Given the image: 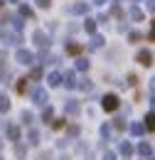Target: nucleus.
<instances>
[{
  "label": "nucleus",
  "instance_id": "nucleus-1",
  "mask_svg": "<svg viewBox=\"0 0 155 160\" xmlns=\"http://www.w3.org/2000/svg\"><path fill=\"white\" fill-rule=\"evenodd\" d=\"M118 106H121V101H118L116 94H106V96L101 99V108H103V111H108V113H111V111H116Z\"/></svg>",
  "mask_w": 155,
  "mask_h": 160
},
{
  "label": "nucleus",
  "instance_id": "nucleus-2",
  "mask_svg": "<svg viewBox=\"0 0 155 160\" xmlns=\"http://www.w3.org/2000/svg\"><path fill=\"white\" fill-rule=\"evenodd\" d=\"M47 101H49V96H47V89H44V86H35V89H32V103L44 106Z\"/></svg>",
  "mask_w": 155,
  "mask_h": 160
},
{
  "label": "nucleus",
  "instance_id": "nucleus-3",
  "mask_svg": "<svg viewBox=\"0 0 155 160\" xmlns=\"http://www.w3.org/2000/svg\"><path fill=\"white\" fill-rule=\"evenodd\" d=\"M32 42H35L37 47H42V49H47V47L52 44V42H49V35L42 32V30H35V32H32Z\"/></svg>",
  "mask_w": 155,
  "mask_h": 160
},
{
  "label": "nucleus",
  "instance_id": "nucleus-4",
  "mask_svg": "<svg viewBox=\"0 0 155 160\" xmlns=\"http://www.w3.org/2000/svg\"><path fill=\"white\" fill-rule=\"evenodd\" d=\"M15 59H18L20 64H27V67H30V64H35V54H32L30 49H22V47H20L18 52H15Z\"/></svg>",
  "mask_w": 155,
  "mask_h": 160
},
{
  "label": "nucleus",
  "instance_id": "nucleus-5",
  "mask_svg": "<svg viewBox=\"0 0 155 160\" xmlns=\"http://www.w3.org/2000/svg\"><path fill=\"white\" fill-rule=\"evenodd\" d=\"M79 111H81V103H79L77 99H67V103H64V113H67V116H79Z\"/></svg>",
  "mask_w": 155,
  "mask_h": 160
},
{
  "label": "nucleus",
  "instance_id": "nucleus-6",
  "mask_svg": "<svg viewBox=\"0 0 155 160\" xmlns=\"http://www.w3.org/2000/svg\"><path fill=\"white\" fill-rule=\"evenodd\" d=\"M136 62L143 64V67H150V64H153V52H150V49H140L136 54Z\"/></svg>",
  "mask_w": 155,
  "mask_h": 160
},
{
  "label": "nucleus",
  "instance_id": "nucleus-7",
  "mask_svg": "<svg viewBox=\"0 0 155 160\" xmlns=\"http://www.w3.org/2000/svg\"><path fill=\"white\" fill-rule=\"evenodd\" d=\"M69 12H72V15H86V12H89V2H74V5L69 8Z\"/></svg>",
  "mask_w": 155,
  "mask_h": 160
},
{
  "label": "nucleus",
  "instance_id": "nucleus-8",
  "mask_svg": "<svg viewBox=\"0 0 155 160\" xmlns=\"http://www.w3.org/2000/svg\"><path fill=\"white\" fill-rule=\"evenodd\" d=\"M5 133H8V138L12 140V143H18V140H20V128H18V126H12V123L5 126Z\"/></svg>",
  "mask_w": 155,
  "mask_h": 160
},
{
  "label": "nucleus",
  "instance_id": "nucleus-9",
  "mask_svg": "<svg viewBox=\"0 0 155 160\" xmlns=\"http://www.w3.org/2000/svg\"><path fill=\"white\" fill-rule=\"evenodd\" d=\"M62 84H67V89H77V77H74V72L62 74Z\"/></svg>",
  "mask_w": 155,
  "mask_h": 160
},
{
  "label": "nucleus",
  "instance_id": "nucleus-10",
  "mask_svg": "<svg viewBox=\"0 0 155 160\" xmlns=\"http://www.w3.org/2000/svg\"><path fill=\"white\" fill-rule=\"evenodd\" d=\"M2 40H5V44H20L22 37H20L18 32H2Z\"/></svg>",
  "mask_w": 155,
  "mask_h": 160
},
{
  "label": "nucleus",
  "instance_id": "nucleus-11",
  "mask_svg": "<svg viewBox=\"0 0 155 160\" xmlns=\"http://www.w3.org/2000/svg\"><path fill=\"white\" fill-rule=\"evenodd\" d=\"M138 153H140V155H143V158H153V145H150V143H145V140H143V143H140V145H138Z\"/></svg>",
  "mask_w": 155,
  "mask_h": 160
},
{
  "label": "nucleus",
  "instance_id": "nucleus-12",
  "mask_svg": "<svg viewBox=\"0 0 155 160\" xmlns=\"http://www.w3.org/2000/svg\"><path fill=\"white\" fill-rule=\"evenodd\" d=\"M47 84L49 86H62V74L59 72H49L47 74Z\"/></svg>",
  "mask_w": 155,
  "mask_h": 160
},
{
  "label": "nucleus",
  "instance_id": "nucleus-13",
  "mask_svg": "<svg viewBox=\"0 0 155 160\" xmlns=\"http://www.w3.org/2000/svg\"><path fill=\"white\" fill-rule=\"evenodd\" d=\"M5 22H10V25H12V30H22V18H20V15H8V18H5Z\"/></svg>",
  "mask_w": 155,
  "mask_h": 160
},
{
  "label": "nucleus",
  "instance_id": "nucleus-14",
  "mask_svg": "<svg viewBox=\"0 0 155 160\" xmlns=\"http://www.w3.org/2000/svg\"><path fill=\"white\" fill-rule=\"evenodd\" d=\"M118 153H121V155H126V158H131V155H133V145H131L128 140H123V143L118 145Z\"/></svg>",
  "mask_w": 155,
  "mask_h": 160
},
{
  "label": "nucleus",
  "instance_id": "nucleus-15",
  "mask_svg": "<svg viewBox=\"0 0 155 160\" xmlns=\"http://www.w3.org/2000/svg\"><path fill=\"white\" fill-rule=\"evenodd\" d=\"M27 138H30V145L37 148V145H39V131H37V128H30V131H27Z\"/></svg>",
  "mask_w": 155,
  "mask_h": 160
},
{
  "label": "nucleus",
  "instance_id": "nucleus-16",
  "mask_svg": "<svg viewBox=\"0 0 155 160\" xmlns=\"http://www.w3.org/2000/svg\"><path fill=\"white\" fill-rule=\"evenodd\" d=\"M81 52H84V47L77 44V42H69V44H67V54H74V57H77V54H81Z\"/></svg>",
  "mask_w": 155,
  "mask_h": 160
},
{
  "label": "nucleus",
  "instance_id": "nucleus-17",
  "mask_svg": "<svg viewBox=\"0 0 155 160\" xmlns=\"http://www.w3.org/2000/svg\"><path fill=\"white\" fill-rule=\"evenodd\" d=\"M42 121H44V123H52V121H54V108H52V106H47V108L42 111Z\"/></svg>",
  "mask_w": 155,
  "mask_h": 160
},
{
  "label": "nucleus",
  "instance_id": "nucleus-18",
  "mask_svg": "<svg viewBox=\"0 0 155 160\" xmlns=\"http://www.w3.org/2000/svg\"><path fill=\"white\" fill-rule=\"evenodd\" d=\"M20 121H22L25 126H32V123H35V116H32V111H22V113H20Z\"/></svg>",
  "mask_w": 155,
  "mask_h": 160
},
{
  "label": "nucleus",
  "instance_id": "nucleus-19",
  "mask_svg": "<svg viewBox=\"0 0 155 160\" xmlns=\"http://www.w3.org/2000/svg\"><path fill=\"white\" fill-rule=\"evenodd\" d=\"M103 37H101V35H94V37H91V42H89V47H91V49H98V47H103Z\"/></svg>",
  "mask_w": 155,
  "mask_h": 160
},
{
  "label": "nucleus",
  "instance_id": "nucleus-20",
  "mask_svg": "<svg viewBox=\"0 0 155 160\" xmlns=\"http://www.w3.org/2000/svg\"><path fill=\"white\" fill-rule=\"evenodd\" d=\"M10 111V99L5 94H0V113H8Z\"/></svg>",
  "mask_w": 155,
  "mask_h": 160
},
{
  "label": "nucleus",
  "instance_id": "nucleus-21",
  "mask_svg": "<svg viewBox=\"0 0 155 160\" xmlns=\"http://www.w3.org/2000/svg\"><path fill=\"white\" fill-rule=\"evenodd\" d=\"M84 30H86L89 35H94V32H96V20H91V18H86V20H84Z\"/></svg>",
  "mask_w": 155,
  "mask_h": 160
},
{
  "label": "nucleus",
  "instance_id": "nucleus-22",
  "mask_svg": "<svg viewBox=\"0 0 155 160\" xmlns=\"http://www.w3.org/2000/svg\"><path fill=\"white\" fill-rule=\"evenodd\" d=\"M143 131H145V128H143V123H140V121L131 123V133H133V136H143Z\"/></svg>",
  "mask_w": 155,
  "mask_h": 160
},
{
  "label": "nucleus",
  "instance_id": "nucleus-23",
  "mask_svg": "<svg viewBox=\"0 0 155 160\" xmlns=\"http://www.w3.org/2000/svg\"><path fill=\"white\" fill-rule=\"evenodd\" d=\"M143 18H145V15H143V10H140V8H131V20L140 22Z\"/></svg>",
  "mask_w": 155,
  "mask_h": 160
},
{
  "label": "nucleus",
  "instance_id": "nucleus-24",
  "mask_svg": "<svg viewBox=\"0 0 155 160\" xmlns=\"http://www.w3.org/2000/svg\"><path fill=\"white\" fill-rule=\"evenodd\" d=\"M77 86L81 89V91H91V89H94V84H91L89 79H81V81H77Z\"/></svg>",
  "mask_w": 155,
  "mask_h": 160
},
{
  "label": "nucleus",
  "instance_id": "nucleus-25",
  "mask_svg": "<svg viewBox=\"0 0 155 160\" xmlns=\"http://www.w3.org/2000/svg\"><path fill=\"white\" fill-rule=\"evenodd\" d=\"M20 18H35L32 8H27V5H20Z\"/></svg>",
  "mask_w": 155,
  "mask_h": 160
},
{
  "label": "nucleus",
  "instance_id": "nucleus-26",
  "mask_svg": "<svg viewBox=\"0 0 155 160\" xmlns=\"http://www.w3.org/2000/svg\"><path fill=\"white\" fill-rule=\"evenodd\" d=\"M143 128H145V131H153V111L145 116V123H143Z\"/></svg>",
  "mask_w": 155,
  "mask_h": 160
},
{
  "label": "nucleus",
  "instance_id": "nucleus-27",
  "mask_svg": "<svg viewBox=\"0 0 155 160\" xmlns=\"http://www.w3.org/2000/svg\"><path fill=\"white\" fill-rule=\"evenodd\" d=\"M108 136H111V128H108V123H103V126H101V138L108 140Z\"/></svg>",
  "mask_w": 155,
  "mask_h": 160
},
{
  "label": "nucleus",
  "instance_id": "nucleus-28",
  "mask_svg": "<svg viewBox=\"0 0 155 160\" xmlns=\"http://www.w3.org/2000/svg\"><path fill=\"white\" fill-rule=\"evenodd\" d=\"M77 136H79V126H72V128L67 131V140H69V138H77Z\"/></svg>",
  "mask_w": 155,
  "mask_h": 160
},
{
  "label": "nucleus",
  "instance_id": "nucleus-29",
  "mask_svg": "<svg viewBox=\"0 0 155 160\" xmlns=\"http://www.w3.org/2000/svg\"><path fill=\"white\" fill-rule=\"evenodd\" d=\"M77 69L79 72H86V69H89V62L86 59H77Z\"/></svg>",
  "mask_w": 155,
  "mask_h": 160
},
{
  "label": "nucleus",
  "instance_id": "nucleus-30",
  "mask_svg": "<svg viewBox=\"0 0 155 160\" xmlns=\"http://www.w3.org/2000/svg\"><path fill=\"white\" fill-rule=\"evenodd\" d=\"M37 160H52V153H49V150H39Z\"/></svg>",
  "mask_w": 155,
  "mask_h": 160
},
{
  "label": "nucleus",
  "instance_id": "nucleus-31",
  "mask_svg": "<svg viewBox=\"0 0 155 160\" xmlns=\"http://www.w3.org/2000/svg\"><path fill=\"white\" fill-rule=\"evenodd\" d=\"M113 128L123 131V128H126V121H123V118H113Z\"/></svg>",
  "mask_w": 155,
  "mask_h": 160
},
{
  "label": "nucleus",
  "instance_id": "nucleus-32",
  "mask_svg": "<svg viewBox=\"0 0 155 160\" xmlns=\"http://www.w3.org/2000/svg\"><path fill=\"white\" fill-rule=\"evenodd\" d=\"M18 91H20V94H25V91H27V79H20V84H18Z\"/></svg>",
  "mask_w": 155,
  "mask_h": 160
},
{
  "label": "nucleus",
  "instance_id": "nucleus-33",
  "mask_svg": "<svg viewBox=\"0 0 155 160\" xmlns=\"http://www.w3.org/2000/svg\"><path fill=\"white\" fill-rule=\"evenodd\" d=\"M35 2H37V8H44V10L52 5V0H35Z\"/></svg>",
  "mask_w": 155,
  "mask_h": 160
},
{
  "label": "nucleus",
  "instance_id": "nucleus-34",
  "mask_svg": "<svg viewBox=\"0 0 155 160\" xmlns=\"http://www.w3.org/2000/svg\"><path fill=\"white\" fill-rule=\"evenodd\" d=\"M101 160H116V153H111V150H106V153H103V158Z\"/></svg>",
  "mask_w": 155,
  "mask_h": 160
},
{
  "label": "nucleus",
  "instance_id": "nucleus-35",
  "mask_svg": "<svg viewBox=\"0 0 155 160\" xmlns=\"http://www.w3.org/2000/svg\"><path fill=\"white\" fill-rule=\"evenodd\" d=\"M140 40H143L140 32H131V42H140Z\"/></svg>",
  "mask_w": 155,
  "mask_h": 160
},
{
  "label": "nucleus",
  "instance_id": "nucleus-36",
  "mask_svg": "<svg viewBox=\"0 0 155 160\" xmlns=\"http://www.w3.org/2000/svg\"><path fill=\"white\" fill-rule=\"evenodd\" d=\"M64 126V118H59V121H52V128H62Z\"/></svg>",
  "mask_w": 155,
  "mask_h": 160
},
{
  "label": "nucleus",
  "instance_id": "nucleus-37",
  "mask_svg": "<svg viewBox=\"0 0 155 160\" xmlns=\"http://www.w3.org/2000/svg\"><path fill=\"white\" fill-rule=\"evenodd\" d=\"M25 153H27V148H25V145H18V155H20V158H22Z\"/></svg>",
  "mask_w": 155,
  "mask_h": 160
},
{
  "label": "nucleus",
  "instance_id": "nucleus-38",
  "mask_svg": "<svg viewBox=\"0 0 155 160\" xmlns=\"http://www.w3.org/2000/svg\"><path fill=\"white\" fill-rule=\"evenodd\" d=\"M39 74H42V69H39V67H37V69H32V79H39Z\"/></svg>",
  "mask_w": 155,
  "mask_h": 160
},
{
  "label": "nucleus",
  "instance_id": "nucleus-39",
  "mask_svg": "<svg viewBox=\"0 0 155 160\" xmlns=\"http://www.w3.org/2000/svg\"><path fill=\"white\" fill-rule=\"evenodd\" d=\"M145 8H148V10H153V0H145Z\"/></svg>",
  "mask_w": 155,
  "mask_h": 160
},
{
  "label": "nucleus",
  "instance_id": "nucleus-40",
  "mask_svg": "<svg viewBox=\"0 0 155 160\" xmlns=\"http://www.w3.org/2000/svg\"><path fill=\"white\" fill-rule=\"evenodd\" d=\"M91 2H94V5H103L106 0H91Z\"/></svg>",
  "mask_w": 155,
  "mask_h": 160
},
{
  "label": "nucleus",
  "instance_id": "nucleus-41",
  "mask_svg": "<svg viewBox=\"0 0 155 160\" xmlns=\"http://www.w3.org/2000/svg\"><path fill=\"white\" fill-rule=\"evenodd\" d=\"M2 145H5V143H2V138H0V150H2Z\"/></svg>",
  "mask_w": 155,
  "mask_h": 160
},
{
  "label": "nucleus",
  "instance_id": "nucleus-42",
  "mask_svg": "<svg viewBox=\"0 0 155 160\" xmlns=\"http://www.w3.org/2000/svg\"><path fill=\"white\" fill-rule=\"evenodd\" d=\"M0 8H2V0H0Z\"/></svg>",
  "mask_w": 155,
  "mask_h": 160
},
{
  "label": "nucleus",
  "instance_id": "nucleus-43",
  "mask_svg": "<svg viewBox=\"0 0 155 160\" xmlns=\"http://www.w3.org/2000/svg\"><path fill=\"white\" fill-rule=\"evenodd\" d=\"M10 2H18V0H10Z\"/></svg>",
  "mask_w": 155,
  "mask_h": 160
},
{
  "label": "nucleus",
  "instance_id": "nucleus-44",
  "mask_svg": "<svg viewBox=\"0 0 155 160\" xmlns=\"http://www.w3.org/2000/svg\"><path fill=\"white\" fill-rule=\"evenodd\" d=\"M62 160H69V158H62Z\"/></svg>",
  "mask_w": 155,
  "mask_h": 160
},
{
  "label": "nucleus",
  "instance_id": "nucleus-45",
  "mask_svg": "<svg viewBox=\"0 0 155 160\" xmlns=\"http://www.w3.org/2000/svg\"><path fill=\"white\" fill-rule=\"evenodd\" d=\"M116 2H118V0H116Z\"/></svg>",
  "mask_w": 155,
  "mask_h": 160
},
{
  "label": "nucleus",
  "instance_id": "nucleus-46",
  "mask_svg": "<svg viewBox=\"0 0 155 160\" xmlns=\"http://www.w3.org/2000/svg\"><path fill=\"white\" fill-rule=\"evenodd\" d=\"M89 160H91V158H89Z\"/></svg>",
  "mask_w": 155,
  "mask_h": 160
},
{
  "label": "nucleus",
  "instance_id": "nucleus-47",
  "mask_svg": "<svg viewBox=\"0 0 155 160\" xmlns=\"http://www.w3.org/2000/svg\"><path fill=\"white\" fill-rule=\"evenodd\" d=\"M0 160H2V158H0Z\"/></svg>",
  "mask_w": 155,
  "mask_h": 160
}]
</instances>
